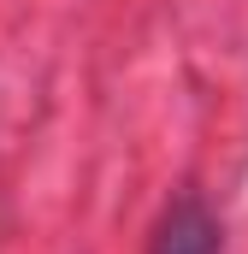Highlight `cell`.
Segmentation results:
<instances>
[{"mask_svg": "<svg viewBox=\"0 0 248 254\" xmlns=\"http://www.w3.org/2000/svg\"><path fill=\"white\" fill-rule=\"evenodd\" d=\"M148 254H225V231H219V219L207 213L201 195H178L160 213Z\"/></svg>", "mask_w": 248, "mask_h": 254, "instance_id": "cell-1", "label": "cell"}]
</instances>
